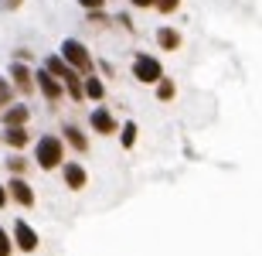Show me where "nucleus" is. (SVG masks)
<instances>
[{"mask_svg":"<svg viewBox=\"0 0 262 256\" xmlns=\"http://www.w3.org/2000/svg\"><path fill=\"white\" fill-rule=\"evenodd\" d=\"M177 7H181V0H157V10L160 14H174Z\"/></svg>","mask_w":262,"mask_h":256,"instance_id":"aec40b11","label":"nucleus"},{"mask_svg":"<svg viewBox=\"0 0 262 256\" xmlns=\"http://www.w3.org/2000/svg\"><path fill=\"white\" fill-rule=\"evenodd\" d=\"M116 21H119L126 31H133V21H129V14H116Z\"/></svg>","mask_w":262,"mask_h":256,"instance_id":"b1692460","label":"nucleus"},{"mask_svg":"<svg viewBox=\"0 0 262 256\" xmlns=\"http://www.w3.org/2000/svg\"><path fill=\"white\" fill-rule=\"evenodd\" d=\"M78 4H82L85 10H102L106 7V0H78Z\"/></svg>","mask_w":262,"mask_h":256,"instance_id":"412c9836","label":"nucleus"},{"mask_svg":"<svg viewBox=\"0 0 262 256\" xmlns=\"http://www.w3.org/2000/svg\"><path fill=\"white\" fill-rule=\"evenodd\" d=\"M10 103H14V89H10L7 79H0V109H7Z\"/></svg>","mask_w":262,"mask_h":256,"instance_id":"a211bd4d","label":"nucleus"},{"mask_svg":"<svg viewBox=\"0 0 262 256\" xmlns=\"http://www.w3.org/2000/svg\"><path fill=\"white\" fill-rule=\"evenodd\" d=\"M10 253H14V236L0 226V256H10Z\"/></svg>","mask_w":262,"mask_h":256,"instance_id":"6ab92c4d","label":"nucleus"},{"mask_svg":"<svg viewBox=\"0 0 262 256\" xmlns=\"http://www.w3.org/2000/svg\"><path fill=\"white\" fill-rule=\"evenodd\" d=\"M85 99H92L96 106H99V99H106V86H102V79H96V72L85 75Z\"/></svg>","mask_w":262,"mask_h":256,"instance_id":"4468645a","label":"nucleus"},{"mask_svg":"<svg viewBox=\"0 0 262 256\" xmlns=\"http://www.w3.org/2000/svg\"><path fill=\"white\" fill-rule=\"evenodd\" d=\"M136 10H150V7H157V0H129Z\"/></svg>","mask_w":262,"mask_h":256,"instance_id":"4be33fe9","label":"nucleus"},{"mask_svg":"<svg viewBox=\"0 0 262 256\" xmlns=\"http://www.w3.org/2000/svg\"><path fill=\"white\" fill-rule=\"evenodd\" d=\"M24 0H0V10H17Z\"/></svg>","mask_w":262,"mask_h":256,"instance_id":"5701e85b","label":"nucleus"},{"mask_svg":"<svg viewBox=\"0 0 262 256\" xmlns=\"http://www.w3.org/2000/svg\"><path fill=\"white\" fill-rule=\"evenodd\" d=\"M136 137H140V127H136L133 120H126V123H123V130H119V144H123V147H136Z\"/></svg>","mask_w":262,"mask_h":256,"instance_id":"f3484780","label":"nucleus"},{"mask_svg":"<svg viewBox=\"0 0 262 256\" xmlns=\"http://www.w3.org/2000/svg\"><path fill=\"white\" fill-rule=\"evenodd\" d=\"M154 41L160 45L164 51H177L181 45H184V38H181V31L177 28H170V24H164V28H157L154 31Z\"/></svg>","mask_w":262,"mask_h":256,"instance_id":"9d476101","label":"nucleus"},{"mask_svg":"<svg viewBox=\"0 0 262 256\" xmlns=\"http://www.w3.org/2000/svg\"><path fill=\"white\" fill-rule=\"evenodd\" d=\"M34 79H38V89L45 92V99H51V103H58L61 96H65V82L58 79V75H51L45 65H41L38 72H34Z\"/></svg>","mask_w":262,"mask_h":256,"instance_id":"39448f33","label":"nucleus"},{"mask_svg":"<svg viewBox=\"0 0 262 256\" xmlns=\"http://www.w3.org/2000/svg\"><path fill=\"white\" fill-rule=\"evenodd\" d=\"M14 246H17L20 253H34V249L41 246V236L34 232V226H31V222H24V219H17V222H14Z\"/></svg>","mask_w":262,"mask_h":256,"instance_id":"20e7f679","label":"nucleus"},{"mask_svg":"<svg viewBox=\"0 0 262 256\" xmlns=\"http://www.w3.org/2000/svg\"><path fill=\"white\" fill-rule=\"evenodd\" d=\"M7 195L14 198L20 208H31V205H34V188H31L24 178H10V181H7Z\"/></svg>","mask_w":262,"mask_h":256,"instance_id":"6e6552de","label":"nucleus"},{"mask_svg":"<svg viewBox=\"0 0 262 256\" xmlns=\"http://www.w3.org/2000/svg\"><path fill=\"white\" fill-rule=\"evenodd\" d=\"M28 120H31V109L24 103H10L4 109V127H28Z\"/></svg>","mask_w":262,"mask_h":256,"instance_id":"9b49d317","label":"nucleus"},{"mask_svg":"<svg viewBox=\"0 0 262 256\" xmlns=\"http://www.w3.org/2000/svg\"><path fill=\"white\" fill-rule=\"evenodd\" d=\"M10 82H14V86L20 89V92H24V96H28L31 89L38 86V79H34V72L28 69V65H24V62H10Z\"/></svg>","mask_w":262,"mask_h":256,"instance_id":"0eeeda50","label":"nucleus"},{"mask_svg":"<svg viewBox=\"0 0 262 256\" xmlns=\"http://www.w3.org/2000/svg\"><path fill=\"white\" fill-rule=\"evenodd\" d=\"M28 127H4V144L7 147H28Z\"/></svg>","mask_w":262,"mask_h":256,"instance_id":"ddd939ff","label":"nucleus"},{"mask_svg":"<svg viewBox=\"0 0 262 256\" xmlns=\"http://www.w3.org/2000/svg\"><path fill=\"white\" fill-rule=\"evenodd\" d=\"M34 164L41 171H55L65 164V137L55 133H41V140L34 144Z\"/></svg>","mask_w":262,"mask_h":256,"instance_id":"f257e3e1","label":"nucleus"},{"mask_svg":"<svg viewBox=\"0 0 262 256\" xmlns=\"http://www.w3.org/2000/svg\"><path fill=\"white\" fill-rule=\"evenodd\" d=\"M45 69H48L51 75H58V79L65 82V75L72 72V65H68V62L61 58V55H48V58H45Z\"/></svg>","mask_w":262,"mask_h":256,"instance_id":"2eb2a0df","label":"nucleus"},{"mask_svg":"<svg viewBox=\"0 0 262 256\" xmlns=\"http://www.w3.org/2000/svg\"><path fill=\"white\" fill-rule=\"evenodd\" d=\"M7 198H10V195H7V188H4V185H0V208H4V205H7Z\"/></svg>","mask_w":262,"mask_h":256,"instance_id":"393cba45","label":"nucleus"},{"mask_svg":"<svg viewBox=\"0 0 262 256\" xmlns=\"http://www.w3.org/2000/svg\"><path fill=\"white\" fill-rule=\"evenodd\" d=\"M129 72H133V79L140 82V86H157V82L167 75L164 65H160V58L150 55V51H136L133 55V69Z\"/></svg>","mask_w":262,"mask_h":256,"instance_id":"f03ea898","label":"nucleus"},{"mask_svg":"<svg viewBox=\"0 0 262 256\" xmlns=\"http://www.w3.org/2000/svg\"><path fill=\"white\" fill-rule=\"evenodd\" d=\"M61 178H65V185L72 188V191H82L85 181H89V171L82 168L78 161H65V164H61Z\"/></svg>","mask_w":262,"mask_h":256,"instance_id":"1a4fd4ad","label":"nucleus"},{"mask_svg":"<svg viewBox=\"0 0 262 256\" xmlns=\"http://www.w3.org/2000/svg\"><path fill=\"white\" fill-rule=\"evenodd\" d=\"M58 55H61V58H65L75 72H82V75H92V69H96V62H92L89 48H85L78 38H65V41H61V48H58Z\"/></svg>","mask_w":262,"mask_h":256,"instance_id":"7ed1b4c3","label":"nucleus"},{"mask_svg":"<svg viewBox=\"0 0 262 256\" xmlns=\"http://www.w3.org/2000/svg\"><path fill=\"white\" fill-rule=\"evenodd\" d=\"M174 96H177L174 79H170V75H164V79L157 82V99H160V103H174Z\"/></svg>","mask_w":262,"mask_h":256,"instance_id":"dca6fc26","label":"nucleus"},{"mask_svg":"<svg viewBox=\"0 0 262 256\" xmlns=\"http://www.w3.org/2000/svg\"><path fill=\"white\" fill-rule=\"evenodd\" d=\"M89 127L96 130L99 137H109V133H116V116H113V113H109L106 106H102V103H99L96 109H92V113H89Z\"/></svg>","mask_w":262,"mask_h":256,"instance_id":"423d86ee","label":"nucleus"},{"mask_svg":"<svg viewBox=\"0 0 262 256\" xmlns=\"http://www.w3.org/2000/svg\"><path fill=\"white\" fill-rule=\"evenodd\" d=\"M61 137L72 144V147L78 150V154H85L89 150V137L82 133V127H75V123H65V130H61Z\"/></svg>","mask_w":262,"mask_h":256,"instance_id":"f8f14e48","label":"nucleus"}]
</instances>
